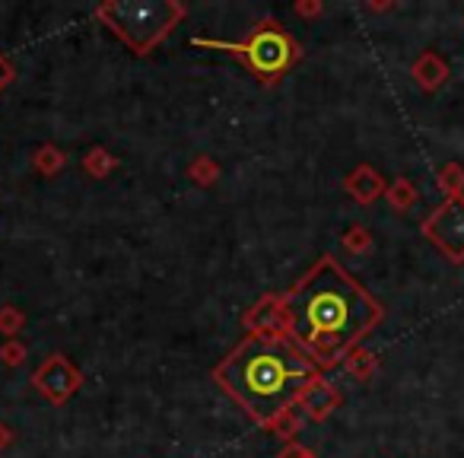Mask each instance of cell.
<instances>
[{
  "mask_svg": "<svg viewBox=\"0 0 464 458\" xmlns=\"http://www.w3.org/2000/svg\"><path fill=\"white\" fill-rule=\"evenodd\" d=\"M118 169V156L109 153L105 147H92L86 150L83 156V172L90 175V179H109L111 172Z\"/></svg>",
  "mask_w": 464,
  "mask_h": 458,
  "instance_id": "cell-14",
  "label": "cell"
},
{
  "mask_svg": "<svg viewBox=\"0 0 464 458\" xmlns=\"http://www.w3.org/2000/svg\"><path fill=\"white\" fill-rule=\"evenodd\" d=\"M341 246L347 248L350 255H369L372 252V233H369L362 223H353L347 233L341 236Z\"/></svg>",
  "mask_w": 464,
  "mask_h": 458,
  "instance_id": "cell-17",
  "label": "cell"
},
{
  "mask_svg": "<svg viewBox=\"0 0 464 458\" xmlns=\"http://www.w3.org/2000/svg\"><path fill=\"white\" fill-rule=\"evenodd\" d=\"M248 335H258V337H280L286 335V306H284V297L277 293H267L261 297L252 309L246 312L242 318Z\"/></svg>",
  "mask_w": 464,
  "mask_h": 458,
  "instance_id": "cell-7",
  "label": "cell"
},
{
  "mask_svg": "<svg viewBox=\"0 0 464 458\" xmlns=\"http://www.w3.org/2000/svg\"><path fill=\"white\" fill-rule=\"evenodd\" d=\"M26 328V312L16 306H0V335L7 341H16V335Z\"/></svg>",
  "mask_w": 464,
  "mask_h": 458,
  "instance_id": "cell-19",
  "label": "cell"
},
{
  "mask_svg": "<svg viewBox=\"0 0 464 458\" xmlns=\"http://www.w3.org/2000/svg\"><path fill=\"white\" fill-rule=\"evenodd\" d=\"M312 458H318V455H312Z\"/></svg>",
  "mask_w": 464,
  "mask_h": 458,
  "instance_id": "cell-26",
  "label": "cell"
},
{
  "mask_svg": "<svg viewBox=\"0 0 464 458\" xmlns=\"http://www.w3.org/2000/svg\"><path fill=\"white\" fill-rule=\"evenodd\" d=\"M280 297L286 306V337L318 369L341 366L385 318V306L331 255H322Z\"/></svg>",
  "mask_w": 464,
  "mask_h": 458,
  "instance_id": "cell-1",
  "label": "cell"
},
{
  "mask_svg": "<svg viewBox=\"0 0 464 458\" xmlns=\"http://www.w3.org/2000/svg\"><path fill=\"white\" fill-rule=\"evenodd\" d=\"M394 4H369V10H375V14H382V10H392Z\"/></svg>",
  "mask_w": 464,
  "mask_h": 458,
  "instance_id": "cell-25",
  "label": "cell"
},
{
  "mask_svg": "<svg viewBox=\"0 0 464 458\" xmlns=\"http://www.w3.org/2000/svg\"><path fill=\"white\" fill-rule=\"evenodd\" d=\"M64 166H67V153L61 147H54V143H45V147H39L33 153V169L39 175H45V179L58 175Z\"/></svg>",
  "mask_w": 464,
  "mask_h": 458,
  "instance_id": "cell-13",
  "label": "cell"
},
{
  "mask_svg": "<svg viewBox=\"0 0 464 458\" xmlns=\"http://www.w3.org/2000/svg\"><path fill=\"white\" fill-rule=\"evenodd\" d=\"M436 185L445 198H464V166L461 162H445V166H439Z\"/></svg>",
  "mask_w": 464,
  "mask_h": 458,
  "instance_id": "cell-15",
  "label": "cell"
},
{
  "mask_svg": "<svg viewBox=\"0 0 464 458\" xmlns=\"http://www.w3.org/2000/svg\"><path fill=\"white\" fill-rule=\"evenodd\" d=\"M33 388L54 407H64L73 395L83 388V373L80 366H73L64 354H52L39 369L33 373Z\"/></svg>",
  "mask_w": 464,
  "mask_h": 458,
  "instance_id": "cell-6",
  "label": "cell"
},
{
  "mask_svg": "<svg viewBox=\"0 0 464 458\" xmlns=\"http://www.w3.org/2000/svg\"><path fill=\"white\" fill-rule=\"evenodd\" d=\"M14 80H16V71H14V64H10V61H7V54L0 52V93L7 90V86L14 83Z\"/></svg>",
  "mask_w": 464,
  "mask_h": 458,
  "instance_id": "cell-23",
  "label": "cell"
},
{
  "mask_svg": "<svg viewBox=\"0 0 464 458\" xmlns=\"http://www.w3.org/2000/svg\"><path fill=\"white\" fill-rule=\"evenodd\" d=\"M385 200L392 204V210L407 213L420 200V191H417V185H413L411 179H404V175H401V179H394L392 185H388Z\"/></svg>",
  "mask_w": 464,
  "mask_h": 458,
  "instance_id": "cell-12",
  "label": "cell"
},
{
  "mask_svg": "<svg viewBox=\"0 0 464 458\" xmlns=\"http://www.w3.org/2000/svg\"><path fill=\"white\" fill-rule=\"evenodd\" d=\"M194 45L217 48V52H226V54H232V58H239L261 86H277L305 54L303 45L284 29V23L271 20V16L261 20L258 26H252V33L239 42L194 39Z\"/></svg>",
  "mask_w": 464,
  "mask_h": 458,
  "instance_id": "cell-4",
  "label": "cell"
},
{
  "mask_svg": "<svg viewBox=\"0 0 464 458\" xmlns=\"http://www.w3.org/2000/svg\"><path fill=\"white\" fill-rule=\"evenodd\" d=\"M343 191H347L360 207H369V204H375L379 198H385L388 181H385V175H382L375 166H369V162H360V166H356L353 172L343 179Z\"/></svg>",
  "mask_w": 464,
  "mask_h": 458,
  "instance_id": "cell-9",
  "label": "cell"
},
{
  "mask_svg": "<svg viewBox=\"0 0 464 458\" xmlns=\"http://www.w3.org/2000/svg\"><path fill=\"white\" fill-rule=\"evenodd\" d=\"M303 420H305V414L299 411V407H290V411H284L271 426H267V433H274L277 439H284V445L296 443V433H303Z\"/></svg>",
  "mask_w": 464,
  "mask_h": 458,
  "instance_id": "cell-16",
  "label": "cell"
},
{
  "mask_svg": "<svg viewBox=\"0 0 464 458\" xmlns=\"http://www.w3.org/2000/svg\"><path fill=\"white\" fill-rule=\"evenodd\" d=\"M322 369L296 347L286 335H248L213 366V382L229 395L261 430L284 411L296 407V398Z\"/></svg>",
  "mask_w": 464,
  "mask_h": 458,
  "instance_id": "cell-2",
  "label": "cell"
},
{
  "mask_svg": "<svg viewBox=\"0 0 464 458\" xmlns=\"http://www.w3.org/2000/svg\"><path fill=\"white\" fill-rule=\"evenodd\" d=\"M420 229L451 265H464V198H445Z\"/></svg>",
  "mask_w": 464,
  "mask_h": 458,
  "instance_id": "cell-5",
  "label": "cell"
},
{
  "mask_svg": "<svg viewBox=\"0 0 464 458\" xmlns=\"http://www.w3.org/2000/svg\"><path fill=\"white\" fill-rule=\"evenodd\" d=\"M23 360H26V344L23 341L0 344V363H7V366H23Z\"/></svg>",
  "mask_w": 464,
  "mask_h": 458,
  "instance_id": "cell-20",
  "label": "cell"
},
{
  "mask_svg": "<svg viewBox=\"0 0 464 458\" xmlns=\"http://www.w3.org/2000/svg\"><path fill=\"white\" fill-rule=\"evenodd\" d=\"M411 77L423 93H436V90H442V86L449 83V61L430 48V52H423L411 64Z\"/></svg>",
  "mask_w": 464,
  "mask_h": 458,
  "instance_id": "cell-10",
  "label": "cell"
},
{
  "mask_svg": "<svg viewBox=\"0 0 464 458\" xmlns=\"http://www.w3.org/2000/svg\"><path fill=\"white\" fill-rule=\"evenodd\" d=\"M341 366H343V373H347V375H353L356 382H369L375 373H379V366H382V363H379V356H375V354H369L366 347H356V350H350V354H347V360H343Z\"/></svg>",
  "mask_w": 464,
  "mask_h": 458,
  "instance_id": "cell-11",
  "label": "cell"
},
{
  "mask_svg": "<svg viewBox=\"0 0 464 458\" xmlns=\"http://www.w3.org/2000/svg\"><path fill=\"white\" fill-rule=\"evenodd\" d=\"M293 14L303 16V20H315V16L324 14V4H318V0H299L296 7H293Z\"/></svg>",
  "mask_w": 464,
  "mask_h": 458,
  "instance_id": "cell-21",
  "label": "cell"
},
{
  "mask_svg": "<svg viewBox=\"0 0 464 458\" xmlns=\"http://www.w3.org/2000/svg\"><path fill=\"white\" fill-rule=\"evenodd\" d=\"M92 16L124 42L130 54L143 58L169 39V33L188 16V7L181 0H109L99 4Z\"/></svg>",
  "mask_w": 464,
  "mask_h": 458,
  "instance_id": "cell-3",
  "label": "cell"
},
{
  "mask_svg": "<svg viewBox=\"0 0 464 458\" xmlns=\"http://www.w3.org/2000/svg\"><path fill=\"white\" fill-rule=\"evenodd\" d=\"M296 407L309 420L322 424V420H328L331 414L341 407V392L334 388V382H328L324 375H318V379H312L309 385L303 388V395L296 398Z\"/></svg>",
  "mask_w": 464,
  "mask_h": 458,
  "instance_id": "cell-8",
  "label": "cell"
},
{
  "mask_svg": "<svg viewBox=\"0 0 464 458\" xmlns=\"http://www.w3.org/2000/svg\"><path fill=\"white\" fill-rule=\"evenodd\" d=\"M14 439H16V433L10 430V426L4 424V420H0V452L10 449V445H14Z\"/></svg>",
  "mask_w": 464,
  "mask_h": 458,
  "instance_id": "cell-24",
  "label": "cell"
},
{
  "mask_svg": "<svg viewBox=\"0 0 464 458\" xmlns=\"http://www.w3.org/2000/svg\"><path fill=\"white\" fill-rule=\"evenodd\" d=\"M188 175H191L194 185L210 188V185H217V179H219V166L213 156H198V160L188 166Z\"/></svg>",
  "mask_w": 464,
  "mask_h": 458,
  "instance_id": "cell-18",
  "label": "cell"
},
{
  "mask_svg": "<svg viewBox=\"0 0 464 458\" xmlns=\"http://www.w3.org/2000/svg\"><path fill=\"white\" fill-rule=\"evenodd\" d=\"M312 455H315V452L305 449L303 443H286L284 449L277 452V458H312Z\"/></svg>",
  "mask_w": 464,
  "mask_h": 458,
  "instance_id": "cell-22",
  "label": "cell"
}]
</instances>
